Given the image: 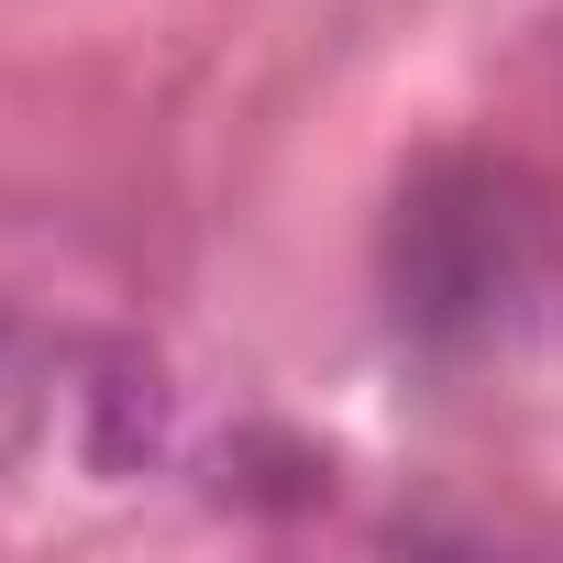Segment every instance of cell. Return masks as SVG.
Masks as SVG:
<instances>
[]
</instances>
